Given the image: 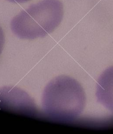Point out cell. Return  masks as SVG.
<instances>
[{"instance_id": "277c9868", "label": "cell", "mask_w": 113, "mask_h": 134, "mask_svg": "<svg viewBox=\"0 0 113 134\" xmlns=\"http://www.w3.org/2000/svg\"><path fill=\"white\" fill-rule=\"evenodd\" d=\"M7 1L15 3H24L27 1H29L30 0H7Z\"/></svg>"}, {"instance_id": "7a4b0ae2", "label": "cell", "mask_w": 113, "mask_h": 134, "mask_svg": "<svg viewBox=\"0 0 113 134\" xmlns=\"http://www.w3.org/2000/svg\"><path fill=\"white\" fill-rule=\"evenodd\" d=\"M63 6L59 0H42L23 9L11 23L13 33L20 39L43 38L53 32L62 22Z\"/></svg>"}, {"instance_id": "6da1fadb", "label": "cell", "mask_w": 113, "mask_h": 134, "mask_svg": "<svg viewBox=\"0 0 113 134\" xmlns=\"http://www.w3.org/2000/svg\"><path fill=\"white\" fill-rule=\"evenodd\" d=\"M86 101L81 85L65 75L52 80L46 87L42 98L44 114L52 120L63 123L77 119L83 111Z\"/></svg>"}, {"instance_id": "3957f363", "label": "cell", "mask_w": 113, "mask_h": 134, "mask_svg": "<svg viewBox=\"0 0 113 134\" xmlns=\"http://www.w3.org/2000/svg\"><path fill=\"white\" fill-rule=\"evenodd\" d=\"M4 43V33L2 28L0 27V54H1L2 52L3 46Z\"/></svg>"}]
</instances>
